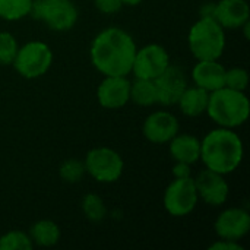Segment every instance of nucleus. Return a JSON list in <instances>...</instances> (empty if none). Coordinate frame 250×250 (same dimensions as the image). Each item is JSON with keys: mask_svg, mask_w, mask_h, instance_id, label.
Listing matches in <instances>:
<instances>
[{"mask_svg": "<svg viewBox=\"0 0 250 250\" xmlns=\"http://www.w3.org/2000/svg\"><path fill=\"white\" fill-rule=\"evenodd\" d=\"M214 18L226 31L240 29L249 22V3L246 0H220L215 3Z\"/></svg>", "mask_w": 250, "mask_h": 250, "instance_id": "16", "label": "nucleus"}, {"mask_svg": "<svg viewBox=\"0 0 250 250\" xmlns=\"http://www.w3.org/2000/svg\"><path fill=\"white\" fill-rule=\"evenodd\" d=\"M97 100L107 110L125 107L130 101V81L127 76H104L97 88Z\"/></svg>", "mask_w": 250, "mask_h": 250, "instance_id": "13", "label": "nucleus"}, {"mask_svg": "<svg viewBox=\"0 0 250 250\" xmlns=\"http://www.w3.org/2000/svg\"><path fill=\"white\" fill-rule=\"evenodd\" d=\"M168 64V51L160 44H148L145 47L136 48L130 73H133L135 78L154 81L167 69Z\"/></svg>", "mask_w": 250, "mask_h": 250, "instance_id": "9", "label": "nucleus"}, {"mask_svg": "<svg viewBox=\"0 0 250 250\" xmlns=\"http://www.w3.org/2000/svg\"><path fill=\"white\" fill-rule=\"evenodd\" d=\"M28 234L31 236L34 246H41V248L56 246L62 237L60 227L51 220H40L34 223Z\"/></svg>", "mask_w": 250, "mask_h": 250, "instance_id": "19", "label": "nucleus"}, {"mask_svg": "<svg viewBox=\"0 0 250 250\" xmlns=\"http://www.w3.org/2000/svg\"><path fill=\"white\" fill-rule=\"evenodd\" d=\"M243 141L234 129L217 127L201 141V157L205 168L220 174L236 171L243 161Z\"/></svg>", "mask_w": 250, "mask_h": 250, "instance_id": "2", "label": "nucleus"}, {"mask_svg": "<svg viewBox=\"0 0 250 250\" xmlns=\"http://www.w3.org/2000/svg\"><path fill=\"white\" fill-rule=\"evenodd\" d=\"M144 0H122V4L123 6H138L141 4Z\"/></svg>", "mask_w": 250, "mask_h": 250, "instance_id": "31", "label": "nucleus"}, {"mask_svg": "<svg viewBox=\"0 0 250 250\" xmlns=\"http://www.w3.org/2000/svg\"><path fill=\"white\" fill-rule=\"evenodd\" d=\"M173 176L176 179H185V177H192V166L186 163H177L173 167Z\"/></svg>", "mask_w": 250, "mask_h": 250, "instance_id": "29", "label": "nucleus"}, {"mask_svg": "<svg viewBox=\"0 0 250 250\" xmlns=\"http://www.w3.org/2000/svg\"><path fill=\"white\" fill-rule=\"evenodd\" d=\"M209 250H243V246L240 242L236 240H227V239H218L214 242L209 248Z\"/></svg>", "mask_w": 250, "mask_h": 250, "instance_id": "28", "label": "nucleus"}, {"mask_svg": "<svg viewBox=\"0 0 250 250\" xmlns=\"http://www.w3.org/2000/svg\"><path fill=\"white\" fill-rule=\"evenodd\" d=\"M29 15L51 31L64 32L76 25L79 12L72 0H34Z\"/></svg>", "mask_w": 250, "mask_h": 250, "instance_id": "5", "label": "nucleus"}, {"mask_svg": "<svg viewBox=\"0 0 250 250\" xmlns=\"http://www.w3.org/2000/svg\"><path fill=\"white\" fill-rule=\"evenodd\" d=\"M95 7L105 15H113L117 13L122 9V0H94Z\"/></svg>", "mask_w": 250, "mask_h": 250, "instance_id": "27", "label": "nucleus"}, {"mask_svg": "<svg viewBox=\"0 0 250 250\" xmlns=\"http://www.w3.org/2000/svg\"><path fill=\"white\" fill-rule=\"evenodd\" d=\"M136 48V42L127 31L110 26L95 35L89 56L92 66L101 75L127 76L132 72Z\"/></svg>", "mask_w": 250, "mask_h": 250, "instance_id": "1", "label": "nucleus"}, {"mask_svg": "<svg viewBox=\"0 0 250 250\" xmlns=\"http://www.w3.org/2000/svg\"><path fill=\"white\" fill-rule=\"evenodd\" d=\"M19 44L13 34L1 31L0 32V64L7 66L12 64L15 60V56L18 53Z\"/></svg>", "mask_w": 250, "mask_h": 250, "instance_id": "25", "label": "nucleus"}, {"mask_svg": "<svg viewBox=\"0 0 250 250\" xmlns=\"http://www.w3.org/2000/svg\"><path fill=\"white\" fill-rule=\"evenodd\" d=\"M85 170L98 183L117 182L125 170L122 155L108 146H95L88 151L85 160Z\"/></svg>", "mask_w": 250, "mask_h": 250, "instance_id": "7", "label": "nucleus"}, {"mask_svg": "<svg viewBox=\"0 0 250 250\" xmlns=\"http://www.w3.org/2000/svg\"><path fill=\"white\" fill-rule=\"evenodd\" d=\"M207 114L217 126L236 129L249 119V98L243 91L223 86L214 92H209Z\"/></svg>", "mask_w": 250, "mask_h": 250, "instance_id": "3", "label": "nucleus"}, {"mask_svg": "<svg viewBox=\"0 0 250 250\" xmlns=\"http://www.w3.org/2000/svg\"><path fill=\"white\" fill-rule=\"evenodd\" d=\"M130 101L141 107H151L157 104L155 82L151 79L135 78V81L130 82Z\"/></svg>", "mask_w": 250, "mask_h": 250, "instance_id": "20", "label": "nucleus"}, {"mask_svg": "<svg viewBox=\"0 0 250 250\" xmlns=\"http://www.w3.org/2000/svg\"><path fill=\"white\" fill-rule=\"evenodd\" d=\"M226 44V29L215 18L201 16L189 29L188 45L196 60H218Z\"/></svg>", "mask_w": 250, "mask_h": 250, "instance_id": "4", "label": "nucleus"}, {"mask_svg": "<svg viewBox=\"0 0 250 250\" xmlns=\"http://www.w3.org/2000/svg\"><path fill=\"white\" fill-rule=\"evenodd\" d=\"M31 236L21 230H10L0 236V250H32Z\"/></svg>", "mask_w": 250, "mask_h": 250, "instance_id": "23", "label": "nucleus"}, {"mask_svg": "<svg viewBox=\"0 0 250 250\" xmlns=\"http://www.w3.org/2000/svg\"><path fill=\"white\" fill-rule=\"evenodd\" d=\"M81 208H82L83 215L92 223H100L107 215V207L104 201L95 193H86L82 198Z\"/></svg>", "mask_w": 250, "mask_h": 250, "instance_id": "22", "label": "nucleus"}, {"mask_svg": "<svg viewBox=\"0 0 250 250\" xmlns=\"http://www.w3.org/2000/svg\"><path fill=\"white\" fill-rule=\"evenodd\" d=\"M86 174L85 164L81 160L69 158L64 160L59 167V177L66 183H79Z\"/></svg>", "mask_w": 250, "mask_h": 250, "instance_id": "24", "label": "nucleus"}, {"mask_svg": "<svg viewBox=\"0 0 250 250\" xmlns=\"http://www.w3.org/2000/svg\"><path fill=\"white\" fill-rule=\"evenodd\" d=\"M179 132L180 125L177 117L164 110L151 113L142 125V133L145 139L157 145L168 144Z\"/></svg>", "mask_w": 250, "mask_h": 250, "instance_id": "11", "label": "nucleus"}, {"mask_svg": "<svg viewBox=\"0 0 250 250\" xmlns=\"http://www.w3.org/2000/svg\"><path fill=\"white\" fill-rule=\"evenodd\" d=\"M208 100H209V92L205 89L193 85L189 86L183 91L180 95L177 105L180 107V111L188 116V117H198L204 113H207L208 107Z\"/></svg>", "mask_w": 250, "mask_h": 250, "instance_id": "18", "label": "nucleus"}, {"mask_svg": "<svg viewBox=\"0 0 250 250\" xmlns=\"http://www.w3.org/2000/svg\"><path fill=\"white\" fill-rule=\"evenodd\" d=\"M195 180L196 192L201 201L209 207H221L227 202L230 186L224 174L204 168Z\"/></svg>", "mask_w": 250, "mask_h": 250, "instance_id": "10", "label": "nucleus"}, {"mask_svg": "<svg viewBox=\"0 0 250 250\" xmlns=\"http://www.w3.org/2000/svg\"><path fill=\"white\" fill-rule=\"evenodd\" d=\"M12 64L22 78L37 79L50 70L53 64V51L50 45L42 41H28L18 48Z\"/></svg>", "mask_w": 250, "mask_h": 250, "instance_id": "6", "label": "nucleus"}, {"mask_svg": "<svg viewBox=\"0 0 250 250\" xmlns=\"http://www.w3.org/2000/svg\"><path fill=\"white\" fill-rule=\"evenodd\" d=\"M214 13H215V3H205V4L201 7V16L214 18Z\"/></svg>", "mask_w": 250, "mask_h": 250, "instance_id": "30", "label": "nucleus"}, {"mask_svg": "<svg viewBox=\"0 0 250 250\" xmlns=\"http://www.w3.org/2000/svg\"><path fill=\"white\" fill-rule=\"evenodd\" d=\"M199 202L193 177L176 179L168 183L164 190L163 205L164 209L176 218L192 214Z\"/></svg>", "mask_w": 250, "mask_h": 250, "instance_id": "8", "label": "nucleus"}, {"mask_svg": "<svg viewBox=\"0 0 250 250\" xmlns=\"http://www.w3.org/2000/svg\"><path fill=\"white\" fill-rule=\"evenodd\" d=\"M226 67L218 60H198L192 69L193 85L214 92L226 86Z\"/></svg>", "mask_w": 250, "mask_h": 250, "instance_id": "15", "label": "nucleus"}, {"mask_svg": "<svg viewBox=\"0 0 250 250\" xmlns=\"http://www.w3.org/2000/svg\"><path fill=\"white\" fill-rule=\"evenodd\" d=\"M34 0H0V19L7 22L21 21L31 13Z\"/></svg>", "mask_w": 250, "mask_h": 250, "instance_id": "21", "label": "nucleus"}, {"mask_svg": "<svg viewBox=\"0 0 250 250\" xmlns=\"http://www.w3.org/2000/svg\"><path fill=\"white\" fill-rule=\"evenodd\" d=\"M249 85V73L243 67H231L226 70V86L236 91H246Z\"/></svg>", "mask_w": 250, "mask_h": 250, "instance_id": "26", "label": "nucleus"}, {"mask_svg": "<svg viewBox=\"0 0 250 250\" xmlns=\"http://www.w3.org/2000/svg\"><path fill=\"white\" fill-rule=\"evenodd\" d=\"M157 88V104L176 105L183 91L188 88V78L183 69L168 64L167 69L154 79Z\"/></svg>", "mask_w": 250, "mask_h": 250, "instance_id": "12", "label": "nucleus"}, {"mask_svg": "<svg viewBox=\"0 0 250 250\" xmlns=\"http://www.w3.org/2000/svg\"><path fill=\"white\" fill-rule=\"evenodd\" d=\"M168 149L174 161L193 166L201 157V139L190 133H177L170 142Z\"/></svg>", "mask_w": 250, "mask_h": 250, "instance_id": "17", "label": "nucleus"}, {"mask_svg": "<svg viewBox=\"0 0 250 250\" xmlns=\"http://www.w3.org/2000/svg\"><path fill=\"white\" fill-rule=\"evenodd\" d=\"M214 230L218 239L240 242L250 231V214L243 208H227L217 217Z\"/></svg>", "mask_w": 250, "mask_h": 250, "instance_id": "14", "label": "nucleus"}]
</instances>
